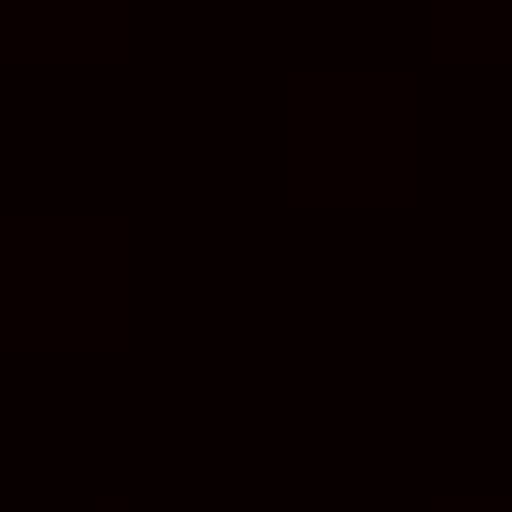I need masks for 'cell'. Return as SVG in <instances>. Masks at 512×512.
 I'll use <instances>...</instances> for the list:
<instances>
[{
    "label": "cell",
    "instance_id": "obj_2",
    "mask_svg": "<svg viewBox=\"0 0 512 512\" xmlns=\"http://www.w3.org/2000/svg\"><path fill=\"white\" fill-rule=\"evenodd\" d=\"M424 53L442 71H512V0H424Z\"/></svg>",
    "mask_w": 512,
    "mask_h": 512
},
{
    "label": "cell",
    "instance_id": "obj_1",
    "mask_svg": "<svg viewBox=\"0 0 512 512\" xmlns=\"http://www.w3.org/2000/svg\"><path fill=\"white\" fill-rule=\"evenodd\" d=\"M283 195L301 212H407L424 195V71H283Z\"/></svg>",
    "mask_w": 512,
    "mask_h": 512
}]
</instances>
